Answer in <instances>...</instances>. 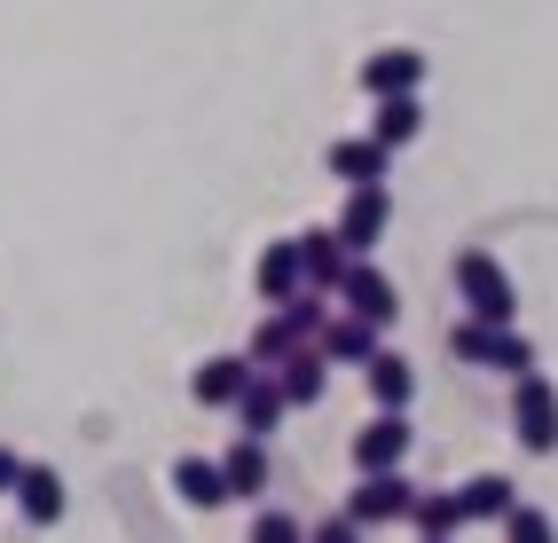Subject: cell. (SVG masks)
Here are the masks:
<instances>
[{
    "label": "cell",
    "mask_w": 558,
    "mask_h": 543,
    "mask_svg": "<svg viewBox=\"0 0 558 543\" xmlns=\"http://www.w3.org/2000/svg\"><path fill=\"white\" fill-rule=\"evenodd\" d=\"M173 496L190 504V512H220V504H236L220 457H173Z\"/></svg>",
    "instance_id": "obj_13"
},
{
    "label": "cell",
    "mask_w": 558,
    "mask_h": 543,
    "mask_svg": "<svg viewBox=\"0 0 558 543\" xmlns=\"http://www.w3.org/2000/svg\"><path fill=\"white\" fill-rule=\"evenodd\" d=\"M511 433H519V449H527V457H550L558 449V386L543 371L511 378Z\"/></svg>",
    "instance_id": "obj_3"
},
{
    "label": "cell",
    "mask_w": 558,
    "mask_h": 543,
    "mask_svg": "<svg viewBox=\"0 0 558 543\" xmlns=\"http://www.w3.org/2000/svg\"><path fill=\"white\" fill-rule=\"evenodd\" d=\"M323 166H330V181H347V190H369V181L393 173V150H386L378 134H339L323 150Z\"/></svg>",
    "instance_id": "obj_8"
},
{
    "label": "cell",
    "mask_w": 558,
    "mask_h": 543,
    "mask_svg": "<svg viewBox=\"0 0 558 543\" xmlns=\"http://www.w3.org/2000/svg\"><path fill=\"white\" fill-rule=\"evenodd\" d=\"M63 473H56V464H24V481H16V512L32 520V528H56L63 520Z\"/></svg>",
    "instance_id": "obj_15"
},
{
    "label": "cell",
    "mask_w": 558,
    "mask_h": 543,
    "mask_svg": "<svg viewBox=\"0 0 558 543\" xmlns=\"http://www.w3.org/2000/svg\"><path fill=\"white\" fill-rule=\"evenodd\" d=\"M362 378H369V402H378V410H401V418H409V394H417V371H409V354L378 347Z\"/></svg>",
    "instance_id": "obj_16"
},
{
    "label": "cell",
    "mask_w": 558,
    "mask_h": 543,
    "mask_svg": "<svg viewBox=\"0 0 558 543\" xmlns=\"http://www.w3.org/2000/svg\"><path fill=\"white\" fill-rule=\"evenodd\" d=\"M339 315H362V323H378V331H386V323L401 315L393 276H386L378 261H354V268H347V283H339Z\"/></svg>",
    "instance_id": "obj_6"
},
{
    "label": "cell",
    "mask_w": 558,
    "mask_h": 543,
    "mask_svg": "<svg viewBox=\"0 0 558 543\" xmlns=\"http://www.w3.org/2000/svg\"><path fill=\"white\" fill-rule=\"evenodd\" d=\"M315 347H323L330 362H354V371H369V354H378V323H362V315H330Z\"/></svg>",
    "instance_id": "obj_18"
},
{
    "label": "cell",
    "mask_w": 558,
    "mask_h": 543,
    "mask_svg": "<svg viewBox=\"0 0 558 543\" xmlns=\"http://www.w3.org/2000/svg\"><path fill=\"white\" fill-rule=\"evenodd\" d=\"M252 543H307V528L291 520V512H259L252 520Z\"/></svg>",
    "instance_id": "obj_26"
},
{
    "label": "cell",
    "mask_w": 558,
    "mask_h": 543,
    "mask_svg": "<svg viewBox=\"0 0 558 543\" xmlns=\"http://www.w3.org/2000/svg\"><path fill=\"white\" fill-rule=\"evenodd\" d=\"M409 512H417V481H409V473H362L354 496H347V520L354 528H393Z\"/></svg>",
    "instance_id": "obj_4"
},
{
    "label": "cell",
    "mask_w": 558,
    "mask_h": 543,
    "mask_svg": "<svg viewBox=\"0 0 558 543\" xmlns=\"http://www.w3.org/2000/svg\"><path fill=\"white\" fill-rule=\"evenodd\" d=\"M409 442H417V433H409V418H401V410H378V418L354 433V473H401Z\"/></svg>",
    "instance_id": "obj_7"
},
{
    "label": "cell",
    "mask_w": 558,
    "mask_h": 543,
    "mask_svg": "<svg viewBox=\"0 0 558 543\" xmlns=\"http://www.w3.org/2000/svg\"><path fill=\"white\" fill-rule=\"evenodd\" d=\"M457 300H464V315H472V323L519 331V292H511V276H504L496 252H480V244H464V252H457Z\"/></svg>",
    "instance_id": "obj_1"
},
{
    "label": "cell",
    "mask_w": 558,
    "mask_h": 543,
    "mask_svg": "<svg viewBox=\"0 0 558 543\" xmlns=\"http://www.w3.org/2000/svg\"><path fill=\"white\" fill-rule=\"evenodd\" d=\"M252 283H259V300L268 307H291L307 292V261H300V237H276L268 252L252 261Z\"/></svg>",
    "instance_id": "obj_10"
},
{
    "label": "cell",
    "mask_w": 558,
    "mask_h": 543,
    "mask_svg": "<svg viewBox=\"0 0 558 543\" xmlns=\"http://www.w3.org/2000/svg\"><path fill=\"white\" fill-rule=\"evenodd\" d=\"M457 504H464V528H472V520H511V512H519V488H511L504 473H472V481L457 488Z\"/></svg>",
    "instance_id": "obj_21"
},
{
    "label": "cell",
    "mask_w": 558,
    "mask_h": 543,
    "mask_svg": "<svg viewBox=\"0 0 558 543\" xmlns=\"http://www.w3.org/2000/svg\"><path fill=\"white\" fill-rule=\"evenodd\" d=\"M409 528H417V543H457V535H464L457 488H417V512H409Z\"/></svg>",
    "instance_id": "obj_17"
},
{
    "label": "cell",
    "mask_w": 558,
    "mask_h": 543,
    "mask_svg": "<svg viewBox=\"0 0 558 543\" xmlns=\"http://www.w3.org/2000/svg\"><path fill=\"white\" fill-rule=\"evenodd\" d=\"M252 378H259V362H252V354H205L197 371H190V394H197L205 410H236Z\"/></svg>",
    "instance_id": "obj_9"
},
{
    "label": "cell",
    "mask_w": 558,
    "mask_h": 543,
    "mask_svg": "<svg viewBox=\"0 0 558 543\" xmlns=\"http://www.w3.org/2000/svg\"><path fill=\"white\" fill-rule=\"evenodd\" d=\"M300 261H307V292L339 300V283H347V268H354V252L339 244V229H300Z\"/></svg>",
    "instance_id": "obj_12"
},
{
    "label": "cell",
    "mask_w": 558,
    "mask_h": 543,
    "mask_svg": "<svg viewBox=\"0 0 558 543\" xmlns=\"http://www.w3.org/2000/svg\"><path fill=\"white\" fill-rule=\"evenodd\" d=\"M307 543H362V528H354L347 512H330L323 528H307Z\"/></svg>",
    "instance_id": "obj_27"
},
{
    "label": "cell",
    "mask_w": 558,
    "mask_h": 543,
    "mask_svg": "<svg viewBox=\"0 0 558 543\" xmlns=\"http://www.w3.org/2000/svg\"><path fill=\"white\" fill-rule=\"evenodd\" d=\"M276 386H283V402H291V410H315V402H323V386H330V354H323V347H300L291 362H276Z\"/></svg>",
    "instance_id": "obj_14"
},
{
    "label": "cell",
    "mask_w": 558,
    "mask_h": 543,
    "mask_svg": "<svg viewBox=\"0 0 558 543\" xmlns=\"http://www.w3.org/2000/svg\"><path fill=\"white\" fill-rule=\"evenodd\" d=\"M339 244L354 252V261H369V244H378L386 229H393V190L386 181H369V190H347V205H339Z\"/></svg>",
    "instance_id": "obj_5"
},
{
    "label": "cell",
    "mask_w": 558,
    "mask_h": 543,
    "mask_svg": "<svg viewBox=\"0 0 558 543\" xmlns=\"http://www.w3.org/2000/svg\"><path fill=\"white\" fill-rule=\"evenodd\" d=\"M449 354L472 362V371H504V378H527L535 371V339L527 331H496V323H472V315L449 331Z\"/></svg>",
    "instance_id": "obj_2"
},
{
    "label": "cell",
    "mask_w": 558,
    "mask_h": 543,
    "mask_svg": "<svg viewBox=\"0 0 558 543\" xmlns=\"http://www.w3.org/2000/svg\"><path fill=\"white\" fill-rule=\"evenodd\" d=\"M369 134H378L386 150H409V142L425 134V102H417V95H393V102H378V119H369Z\"/></svg>",
    "instance_id": "obj_22"
},
{
    "label": "cell",
    "mask_w": 558,
    "mask_h": 543,
    "mask_svg": "<svg viewBox=\"0 0 558 543\" xmlns=\"http://www.w3.org/2000/svg\"><path fill=\"white\" fill-rule=\"evenodd\" d=\"M220 473H229V496H268V442L236 433V442L220 449Z\"/></svg>",
    "instance_id": "obj_19"
},
{
    "label": "cell",
    "mask_w": 558,
    "mask_h": 543,
    "mask_svg": "<svg viewBox=\"0 0 558 543\" xmlns=\"http://www.w3.org/2000/svg\"><path fill=\"white\" fill-rule=\"evenodd\" d=\"M504 543H558V520L535 512V504H519V512L504 520Z\"/></svg>",
    "instance_id": "obj_25"
},
{
    "label": "cell",
    "mask_w": 558,
    "mask_h": 543,
    "mask_svg": "<svg viewBox=\"0 0 558 543\" xmlns=\"http://www.w3.org/2000/svg\"><path fill=\"white\" fill-rule=\"evenodd\" d=\"M16 481H24V457H16V449H0V496H16Z\"/></svg>",
    "instance_id": "obj_28"
},
{
    "label": "cell",
    "mask_w": 558,
    "mask_h": 543,
    "mask_svg": "<svg viewBox=\"0 0 558 543\" xmlns=\"http://www.w3.org/2000/svg\"><path fill=\"white\" fill-rule=\"evenodd\" d=\"M276 315H283V323H291V331H300V339L315 347V339H323V323H330V315H339V307H330L323 292H300V300H291V307H276Z\"/></svg>",
    "instance_id": "obj_24"
},
{
    "label": "cell",
    "mask_w": 558,
    "mask_h": 543,
    "mask_svg": "<svg viewBox=\"0 0 558 543\" xmlns=\"http://www.w3.org/2000/svg\"><path fill=\"white\" fill-rule=\"evenodd\" d=\"M300 347H307V339H300V331H291V323H283V315H259V323H252V339H244V354L259 362V371H276V362H291V354H300Z\"/></svg>",
    "instance_id": "obj_23"
},
{
    "label": "cell",
    "mask_w": 558,
    "mask_h": 543,
    "mask_svg": "<svg viewBox=\"0 0 558 543\" xmlns=\"http://www.w3.org/2000/svg\"><path fill=\"white\" fill-rule=\"evenodd\" d=\"M425 87V56L417 48H378L362 56V95L369 102H393V95H417Z\"/></svg>",
    "instance_id": "obj_11"
},
{
    "label": "cell",
    "mask_w": 558,
    "mask_h": 543,
    "mask_svg": "<svg viewBox=\"0 0 558 543\" xmlns=\"http://www.w3.org/2000/svg\"><path fill=\"white\" fill-rule=\"evenodd\" d=\"M283 410H291V402H283V386H276V371H259V378L244 386V402H236V425L252 433V442H268V433L283 425Z\"/></svg>",
    "instance_id": "obj_20"
}]
</instances>
